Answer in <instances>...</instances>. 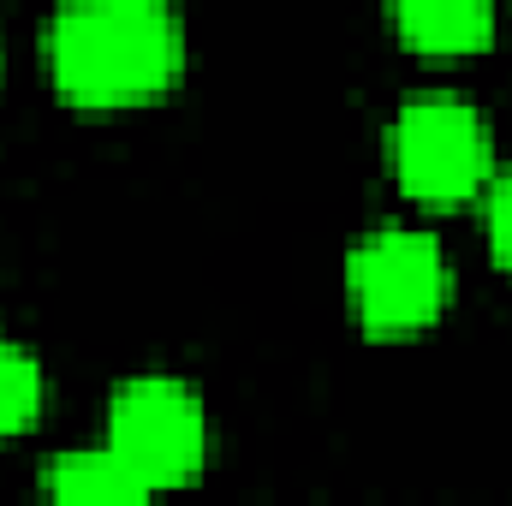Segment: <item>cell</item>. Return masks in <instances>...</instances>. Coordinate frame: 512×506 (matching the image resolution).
<instances>
[{
    "mask_svg": "<svg viewBox=\"0 0 512 506\" xmlns=\"http://www.w3.org/2000/svg\"><path fill=\"white\" fill-rule=\"evenodd\" d=\"M42 66L78 108L155 102L185 72V18L173 0H60L42 24Z\"/></svg>",
    "mask_w": 512,
    "mask_h": 506,
    "instance_id": "obj_1",
    "label": "cell"
},
{
    "mask_svg": "<svg viewBox=\"0 0 512 506\" xmlns=\"http://www.w3.org/2000/svg\"><path fill=\"white\" fill-rule=\"evenodd\" d=\"M346 292H352V316H358L364 334L405 340V334L429 328L447 310L453 262H447L441 239L429 227L382 221L346 256Z\"/></svg>",
    "mask_w": 512,
    "mask_h": 506,
    "instance_id": "obj_2",
    "label": "cell"
},
{
    "mask_svg": "<svg viewBox=\"0 0 512 506\" xmlns=\"http://www.w3.org/2000/svg\"><path fill=\"white\" fill-rule=\"evenodd\" d=\"M387 167H393L399 191L429 203V209L477 197L483 179L495 173L489 126H483L477 102H465L459 90L405 96L393 126H387Z\"/></svg>",
    "mask_w": 512,
    "mask_h": 506,
    "instance_id": "obj_3",
    "label": "cell"
},
{
    "mask_svg": "<svg viewBox=\"0 0 512 506\" xmlns=\"http://www.w3.org/2000/svg\"><path fill=\"white\" fill-rule=\"evenodd\" d=\"M108 441L149 489L191 483L209 465V405L185 376L143 370L108 393Z\"/></svg>",
    "mask_w": 512,
    "mask_h": 506,
    "instance_id": "obj_4",
    "label": "cell"
},
{
    "mask_svg": "<svg viewBox=\"0 0 512 506\" xmlns=\"http://www.w3.org/2000/svg\"><path fill=\"white\" fill-rule=\"evenodd\" d=\"M36 483H42V495H54V501H143V495H155V489L137 477V465H131L108 435H102L96 447L48 453L42 471H36Z\"/></svg>",
    "mask_w": 512,
    "mask_h": 506,
    "instance_id": "obj_5",
    "label": "cell"
},
{
    "mask_svg": "<svg viewBox=\"0 0 512 506\" xmlns=\"http://www.w3.org/2000/svg\"><path fill=\"white\" fill-rule=\"evenodd\" d=\"M387 18H393L405 48L435 54V60L477 54L495 30L489 0H387Z\"/></svg>",
    "mask_w": 512,
    "mask_h": 506,
    "instance_id": "obj_6",
    "label": "cell"
},
{
    "mask_svg": "<svg viewBox=\"0 0 512 506\" xmlns=\"http://www.w3.org/2000/svg\"><path fill=\"white\" fill-rule=\"evenodd\" d=\"M42 393H48V381H42L36 352L18 346V340H0V441L36 423Z\"/></svg>",
    "mask_w": 512,
    "mask_h": 506,
    "instance_id": "obj_7",
    "label": "cell"
},
{
    "mask_svg": "<svg viewBox=\"0 0 512 506\" xmlns=\"http://www.w3.org/2000/svg\"><path fill=\"white\" fill-rule=\"evenodd\" d=\"M483 233H489V251L501 268H512V167H495L483 179Z\"/></svg>",
    "mask_w": 512,
    "mask_h": 506,
    "instance_id": "obj_8",
    "label": "cell"
}]
</instances>
